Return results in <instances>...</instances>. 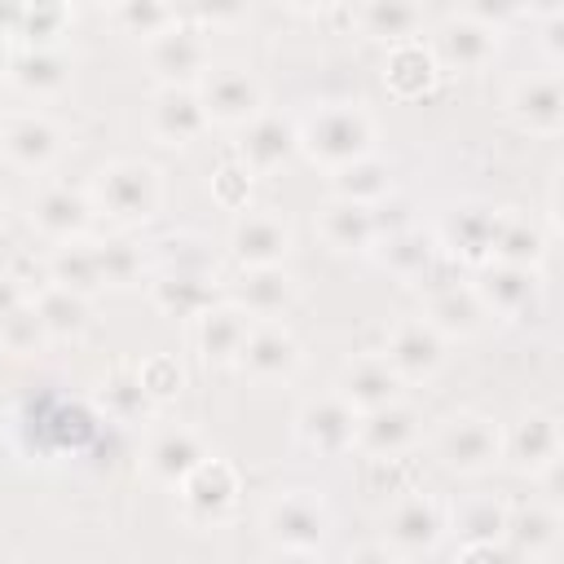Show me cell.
I'll list each match as a JSON object with an SVG mask.
<instances>
[{
	"label": "cell",
	"mask_w": 564,
	"mask_h": 564,
	"mask_svg": "<svg viewBox=\"0 0 564 564\" xmlns=\"http://www.w3.org/2000/svg\"><path fill=\"white\" fill-rule=\"evenodd\" d=\"M295 137H300V154L313 167L339 172L375 154V115L361 101H326L304 119H295Z\"/></svg>",
	"instance_id": "6da1fadb"
},
{
	"label": "cell",
	"mask_w": 564,
	"mask_h": 564,
	"mask_svg": "<svg viewBox=\"0 0 564 564\" xmlns=\"http://www.w3.org/2000/svg\"><path fill=\"white\" fill-rule=\"evenodd\" d=\"M88 203L119 229L145 225L163 207V176L145 159H110L88 181Z\"/></svg>",
	"instance_id": "7a4b0ae2"
},
{
	"label": "cell",
	"mask_w": 564,
	"mask_h": 564,
	"mask_svg": "<svg viewBox=\"0 0 564 564\" xmlns=\"http://www.w3.org/2000/svg\"><path fill=\"white\" fill-rule=\"evenodd\" d=\"M436 454L458 476H485L502 463V427L480 410H458L436 427Z\"/></svg>",
	"instance_id": "3957f363"
},
{
	"label": "cell",
	"mask_w": 564,
	"mask_h": 564,
	"mask_svg": "<svg viewBox=\"0 0 564 564\" xmlns=\"http://www.w3.org/2000/svg\"><path fill=\"white\" fill-rule=\"evenodd\" d=\"M194 93H198V101H203L207 123L247 128L256 115H264V84H260L256 70L242 66V62H212Z\"/></svg>",
	"instance_id": "277c9868"
},
{
	"label": "cell",
	"mask_w": 564,
	"mask_h": 564,
	"mask_svg": "<svg viewBox=\"0 0 564 564\" xmlns=\"http://www.w3.org/2000/svg\"><path fill=\"white\" fill-rule=\"evenodd\" d=\"M449 529V507L427 489H405L383 516V546L392 555H427Z\"/></svg>",
	"instance_id": "5b68a950"
},
{
	"label": "cell",
	"mask_w": 564,
	"mask_h": 564,
	"mask_svg": "<svg viewBox=\"0 0 564 564\" xmlns=\"http://www.w3.org/2000/svg\"><path fill=\"white\" fill-rule=\"evenodd\" d=\"M145 62H150V75L159 79V88H198V79L212 66L207 31L176 18L163 35L145 40Z\"/></svg>",
	"instance_id": "8992f818"
},
{
	"label": "cell",
	"mask_w": 564,
	"mask_h": 564,
	"mask_svg": "<svg viewBox=\"0 0 564 564\" xmlns=\"http://www.w3.org/2000/svg\"><path fill=\"white\" fill-rule=\"evenodd\" d=\"M357 419L361 414L330 388L322 397H308L295 410V441L317 458H344L357 445Z\"/></svg>",
	"instance_id": "52a82bcc"
},
{
	"label": "cell",
	"mask_w": 564,
	"mask_h": 564,
	"mask_svg": "<svg viewBox=\"0 0 564 564\" xmlns=\"http://www.w3.org/2000/svg\"><path fill=\"white\" fill-rule=\"evenodd\" d=\"M238 494H242V480H238V467L229 458H203L181 485H176V498H181V511L185 520L194 524H220L234 516L238 507Z\"/></svg>",
	"instance_id": "ba28073f"
},
{
	"label": "cell",
	"mask_w": 564,
	"mask_h": 564,
	"mask_svg": "<svg viewBox=\"0 0 564 564\" xmlns=\"http://www.w3.org/2000/svg\"><path fill=\"white\" fill-rule=\"evenodd\" d=\"M264 533H269L273 546L317 551L330 533V511L313 489H282L264 507Z\"/></svg>",
	"instance_id": "9c48e42d"
},
{
	"label": "cell",
	"mask_w": 564,
	"mask_h": 564,
	"mask_svg": "<svg viewBox=\"0 0 564 564\" xmlns=\"http://www.w3.org/2000/svg\"><path fill=\"white\" fill-rule=\"evenodd\" d=\"M0 150L18 172H48L66 150V132L44 110H9L0 119Z\"/></svg>",
	"instance_id": "30bf717a"
},
{
	"label": "cell",
	"mask_w": 564,
	"mask_h": 564,
	"mask_svg": "<svg viewBox=\"0 0 564 564\" xmlns=\"http://www.w3.org/2000/svg\"><path fill=\"white\" fill-rule=\"evenodd\" d=\"M436 70H480L489 66V57L498 53V26L476 18L471 9L445 18L436 31H432V44H427Z\"/></svg>",
	"instance_id": "8fae6325"
},
{
	"label": "cell",
	"mask_w": 564,
	"mask_h": 564,
	"mask_svg": "<svg viewBox=\"0 0 564 564\" xmlns=\"http://www.w3.org/2000/svg\"><path fill=\"white\" fill-rule=\"evenodd\" d=\"M502 463L516 476H546L560 463V419L551 410H524L502 427Z\"/></svg>",
	"instance_id": "7c38bea8"
},
{
	"label": "cell",
	"mask_w": 564,
	"mask_h": 564,
	"mask_svg": "<svg viewBox=\"0 0 564 564\" xmlns=\"http://www.w3.org/2000/svg\"><path fill=\"white\" fill-rule=\"evenodd\" d=\"M88 225H93V203H88V189H75L66 181H48L31 194V229L57 247V242H75V238H88Z\"/></svg>",
	"instance_id": "4fadbf2b"
},
{
	"label": "cell",
	"mask_w": 564,
	"mask_h": 564,
	"mask_svg": "<svg viewBox=\"0 0 564 564\" xmlns=\"http://www.w3.org/2000/svg\"><path fill=\"white\" fill-rule=\"evenodd\" d=\"M300 361H304V348L282 322H251L247 344L238 352V370L251 383H264V388L269 383H286V379H295Z\"/></svg>",
	"instance_id": "5bb4252c"
},
{
	"label": "cell",
	"mask_w": 564,
	"mask_h": 564,
	"mask_svg": "<svg viewBox=\"0 0 564 564\" xmlns=\"http://www.w3.org/2000/svg\"><path fill=\"white\" fill-rule=\"evenodd\" d=\"M419 317H423L445 344H449V339H471V335H480L485 322H489V313H485L476 286H471V282H458V278H449V282H427V286H423V313H419Z\"/></svg>",
	"instance_id": "9a60e30c"
},
{
	"label": "cell",
	"mask_w": 564,
	"mask_h": 564,
	"mask_svg": "<svg viewBox=\"0 0 564 564\" xmlns=\"http://www.w3.org/2000/svg\"><path fill=\"white\" fill-rule=\"evenodd\" d=\"M4 84L18 88L22 97H35V101H48V97H62L70 88V75H75V62L62 44H44V48H9L4 57Z\"/></svg>",
	"instance_id": "2e32d148"
},
{
	"label": "cell",
	"mask_w": 564,
	"mask_h": 564,
	"mask_svg": "<svg viewBox=\"0 0 564 564\" xmlns=\"http://www.w3.org/2000/svg\"><path fill=\"white\" fill-rule=\"evenodd\" d=\"M286 251H291V225L273 207H247L229 225V256L238 260V269L282 264Z\"/></svg>",
	"instance_id": "e0dca14e"
},
{
	"label": "cell",
	"mask_w": 564,
	"mask_h": 564,
	"mask_svg": "<svg viewBox=\"0 0 564 564\" xmlns=\"http://www.w3.org/2000/svg\"><path fill=\"white\" fill-rule=\"evenodd\" d=\"M445 339L423 322V317H401L388 339H383V361L392 366V375L401 383H419V379H432L441 366H445Z\"/></svg>",
	"instance_id": "ac0fdd59"
},
{
	"label": "cell",
	"mask_w": 564,
	"mask_h": 564,
	"mask_svg": "<svg viewBox=\"0 0 564 564\" xmlns=\"http://www.w3.org/2000/svg\"><path fill=\"white\" fill-rule=\"evenodd\" d=\"M203 458H212V449H207L203 432L189 427V423H163L145 441V471L163 489H176Z\"/></svg>",
	"instance_id": "d6986e66"
},
{
	"label": "cell",
	"mask_w": 564,
	"mask_h": 564,
	"mask_svg": "<svg viewBox=\"0 0 564 564\" xmlns=\"http://www.w3.org/2000/svg\"><path fill=\"white\" fill-rule=\"evenodd\" d=\"M507 110L516 119V128L533 132V137H555L564 128V84L560 70H533L524 79L511 84Z\"/></svg>",
	"instance_id": "ffe728a7"
},
{
	"label": "cell",
	"mask_w": 564,
	"mask_h": 564,
	"mask_svg": "<svg viewBox=\"0 0 564 564\" xmlns=\"http://www.w3.org/2000/svg\"><path fill=\"white\" fill-rule=\"evenodd\" d=\"M419 432H423L419 410H414V405H405V401H392V405L370 410V414H361V419H357V445H352V449H361L370 463L405 458V454L414 449Z\"/></svg>",
	"instance_id": "44dd1931"
},
{
	"label": "cell",
	"mask_w": 564,
	"mask_h": 564,
	"mask_svg": "<svg viewBox=\"0 0 564 564\" xmlns=\"http://www.w3.org/2000/svg\"><path fill=\"white\" fill-rule=\"evenodd\" d=\"M489 317H529L542 300V273L520 264H480V278L471 282Z\"/></svg>",
	"instance_id": "7402d4cb"
},
{
	"label": "cell",
	"mask_w": 564,
	"mask_h": 564,
	"mask_svg": "<svg viewBox=\"0 0 564 564\" xmlns=\"http://www.w3.org/2000/svg\"><path fill=\"white\" fill-rule=\"evenodd\" d=\"M494 225H498V207L489 203H458L445 225L436 229V247L441 256L454 264H489V242H494Z\"/></svg>",
	"instance_id": "603a6c76"
},
{
	"label": "cell",
	"mask_w": 564,
	"mask_h": 564,
	"mask_svg": "<svg viewBox=\"0 0 564 564\" xmlns=\"http://www.w3.org/2000/svg\"><path fill=\"white\" fill-rule=\"evenodd\" d=\"M145 128L159 145L167 150H181V145H194L212 123L203 115V101L194 88H159L150 97V110H145Z\"/></svg>",
	"instance_id": "cb8c5ba5"
},
{
	"label": "cell",
	"mask_w": 564,
	"mask_h": 564,
	"mask_svg": "<svg viewBox=\"0 0 564 564\" xmlns=\"http://www.w3.org/2000/svg\"><path fill=\"white\" fill-rule=\"evenodd\" d=\"M291 154H300V137H295V119L291 115H256L247 128H242V141L234 150V159L251 172V176H269L278 172Z\"/></svg>",
	"instance_id": "d4e9b609"
},
{
	"label": "cell",
	"mask_w": 564,
	"mask_h": 564,
	"mask_svg": "<svg viewBox=\"0 0 564 564\" xmlns=\"http://www.w3.org/2000/svg\"><path fill=\"white\" fill-rule=\"evenodd\" d=\"M229 304H238L251 322H278L291 300H295V278L282 264H256V269H238V278L229 282Z\"/></svg>",
	"instance_id": "484cf974"
},
{
	"label": "cell",
	"mask_w": 564,
	"mask_h": 564,
	"mask_svg": "<svg viewBox=\"0 0 564 564\" xmlns=\"http://www.w3.org/2000/svg\"><path fill=\"white\" fill-rule=\"evenodd\" d=\"M401 379L392 375V366L383 361V352H357L344 361L339 379H335V392L357 410V414H370V410H383L392 401H401Z\"/></svg>",
	"instance_id": "4316f807"
},
{
	"label": "cell",
	"mask_w": 564,
	"mask_h": 564,
	"mask_svg": "<svg viewBox=\"0 0 564 564\" xmlns=\"http://www.w3.org/2000/svg\"><path fill=\"white\" fill-rule=\"evenodd\" d=\"M247 330H251V317L229 304V300H216L207 304L198 317H194V348L207 366H238V352L247 344Z\"/></svg>",
	"instance_id": "83f0119b"
},
{
	"label": "cell",
	"mask_w": 564,
	"mask_h": 564,
	"mask_svg": "<svg viewBox=\"0 0 564 564\" xmlns=\"http://www.w3.org/2000/svg\"><path fill=\"white\" fill-rule=\"evenodd\" d=\"M370 260H375L383 273H392L397 282H423V278L432 273V264L441 260V247H436V234H432V229L410 225V229H397V234L375 238Z\"/></svg>",
	"instance_id": "f1b7e54d"
},
{
	"label": "cell",
	"mask_w": 564,
	"mask_h": 564,
	"mask_svg": "<svg viewBox=\"0 0 564 564\" xmlns=\"http://www.w3.org/2000/svg\"><path fill=\"white\" fill-rule=\"evenodd\" d=\"M546 229L538 216L520 212V207H498V225H494V242H489V260L494 264H520V269H538L546 260Z\"/></svg>",
	"instance_id": "f546056e"
},
{
	"label": "cell",
	"mask_w": 564,
	"mask_h": 564,
	"mask_svg": "<svg viewBox=\"0 0 564 564\" xmlns=\"http://www.w3.org/2000/svg\"><path fill=\"white\" fill-rule=\"evenodd\" d=\"M93 401H97V410H101L106 419H115V423H150V419L159 414V405L150 401L141 375H137V361L110 366V370L97 379Z\"/></svg>",
	"instance_id": "4dcf8cb0"
},
{
	"label": "cell",
	"mask_w": 564,
	"mask_h": 564,
	"mask_svg": "<svg viewBox=\"0 0 564 564\" xmlns=\"http://www.w3.org/2000/svg\"><path fill=\"white\" fill-rule=\"evenodd\" d=\"M352 22H357L370 40H383L388 48H397V44H410V40L423 35L427 13H423L419 4H405V0H375V4L352 9Z\"/></svg>",
	"instance_id": "1f68e13d"
},
{
	"label": "cell",
	"mask_w": 564,
	"mask_h": 564,
	"mask_svg": "<svg viewBox=\"0 0 564 564\" xmlns=\"http://www.w3.org/2000/svg\"><path fill=\"white\" fill-rule=\"evenodd\" d=\"M150 304L163 317H198L207 304H216V282L198 273H150Z\"/></svg>",
	"instance_id": "d6a6232c"
},
{
	"label": "cell",
	"mask_w": 564,
	"mask_h": 564,
	"mask_svg": "<svg viewBox=\"0 0 564 564\" xmlns=\"http://www.w3.org/2000/svg\"><path fill=\"white\" fill-rule=\"evenodd\" d=\"M502 538L511 542L516 555L524 560H546L560 542V511L546 507V502H529L520 511H507V529Z\"/></svg>",
	"instance_id": "836d02e7"
},
{
	"label": "cell",
	"mask_w": 564,
	"mask_h": 564,
	"mask_svg": "<svg viewBox=\"0 0 564 564\" xmlns=\"http://www.w3.org/2000/svg\"><path fill=\"white\" fill-rule=\"evenodd\" d=\"M317 234H322V242H326L330 251H370V247H375L370 207L330 198V203H322V212H317Z\"/></svg>",
	"instance_id": "e575fe53"
},
{
	"label": "cell",
	"mask_w": 564,
	"mask_h": 564,
	"mask_svg": "<svg viewBox=\"0 0 564 564\" xmlns=\"http://www.w3.org/2000/svg\"><path fill=\"white\" fill-rule=\"evenodd\" d=\"M48 282L66 286L75 295H97L101 291V264H97V242L93 238H75V242H57L48 251Z\"/></svg>",
	"instance_id": "d590c367"
},
{
	"label": "cell",
	"mask_w": 564,
	"mask_h": 564,
	"mask_svg": "<svg viewBox=\"0 0 564 564\" xmlns=\"http://www.w3.org/2000/svg\"><path fill=\"white\" fill-rule=\"evenodd\" d=\"M154 273H198V278H212L216 273V260H212V247L203 234H189V229H176V234H163L145 247Z\"/></svg>",
	"instance_id": "8d00e7d4"
},
{
	"label": "cell",
	"mask_w": 564,
	"mask_h": 564,
	"mask_svg": "<svg viewBox=\"0 0 564 564\" xmlns=\"http://www.w3.org/2000/svg\"><path fill=\"white\" fill-rule=\"evenodd\" d=\"M31 304H35V313H40L48 339H79V335L88 330V322H93V300L66 291V286H53V282H48L44 291H35Z\"/></svg>",
	"instance_id": "74e56055"
},
{
	"label": "cell",
	"mask_w": 564,
	"mask_h": 564,
	"mask_svg": "<svg viewBox=\"0 0 564 564\" xmlns=\"http://www.w3.org/2000/svg\"><path fill=\"white\" fill-rule=\"evenodd\" d=\"M330 198H344V203H357V207H375L392 194V163H383L379 154H366L339 172H330Z\"/></svg>",
	"instance_id": "f35d334b"
},
{
	"label": "cell",
	"mask_w": 564,
	"mask_h": 564,
	"mask_svg": "<svg viewBox=\"0 0 564 564\" xmlns=\"http://www.w3.org/2000/svg\"><path fill=\"white\" fill-rule=\"evenodd\" d=\"M436 62H432V53H427V44L423 40H410V44H397V48H388V62H383V84L392 88V93H401V97H419V93H427L432 84H436Z\"/></svg>",
	"instance_id": "ab89813d"
},
{
	"label": "cell",
	"mask_w": 564,
	"mask_h": 564,
	"mask_svg": "<svg viewBox=\"0 0 564 564\" xmlns=\"http://www.w3.org/2000/svg\"><path fill=\"white\" fill-rule=\"evenodd\" d=\"M449 529L463 538V546H476V542H502L507 507H502L494 494H471V498H463V502L449 507Z\"/></svg>",
	"instance_id": "60d3db41"
},
{
	"label": "cell",
	"mask_w": 564,
	"mask_h": 564,
	"mask_svg": "<svg viewBox=\"0 0 564 564\" xmlns=\"http://www.w3.org/2000/svg\"><path fill=\"white\" fill-rule=\"evenodd\" d=\"M97 242V264H101V286L110 291H132L145 269H150V256L145 247H137L128 234H110V238H93Z\"/></svg>",
	"instance_id": "b9f144b4"
},
{
	"label": "cell",
	"mask_w": 564,
	"mask_h": 564,
	"mask_svg": "<svg viewBox=\"0 0 564 564\" xmlns=\"http://www.w3.org/2000/svg\"><path fill=\"white\" fill-rule=\"evenodd\" d=\"M70 26V9L66 4H22L18 26H13V48H44V44H62Z\"/></svg>",
	"instance_id": "7bdbcfd3"
},
{
	"label": "cell",
	"mask_w": 564,
	"mask_h": 564,
	"mask_svg": "<svg viewBox=\"0 0 564 564\" xmlns=\"http://www.w3.org/2000/svg\"><path fill=\"white\" fill-rule=\"evenodd\" d=\"M44 344H53V339H48V330H44V322H40V313H35L31 300L18 304V308L0 322V348H4V352L26 357V352H40Z\"/></svg>",
	"instance_id": "ee69618b"
},
{
	"label": "cell",
	"mask_w": 564,
	"mask_h": 564,
	"mask_svg": "<svg viewBox=\"0 0 564 564\" xmlns=\"http://www.w3.org/2000/svg\"><path fill=\"white\" fill-rule=\"evenodd\" d=\"M110 18L123 26V35L154 40V35H163V31L176 22V9L154 4V0H123V4H115V9H110Z\"/></svg>",
	"instance_id": "f6af8a7d"
},
{
	"label": "cell",
	"mask_w": 564,
	"mask_h": 564,
	"mask_svg": "<svg viewBox=\"0 0 564 564\" xmlns=\"http://www.w3.org/2000/svg\"><path fill=\"white\" fill-rule=\"evenodd\" d=\"M137 375H141V383H145V392H150L154 405H167V401L181 397V388H185V370H181V361L167 357V352L141 357V361H137Z\"/></svg>",
	"instance_id": "bcb514c9"
},
{
	"label": "cell",
	"mask_w": 564,
	"mask_h": 564,
	"mask_svg": "<svg viewBox=\"0 0 564 564\" xmlns=\"http://www.w3.org/2000/svg\"><path fill=\"white\" fill-rule=\"evenodd\" d=\"M251 172L229 154L216 172H212V194H216V203L220 207H229V212H247V198H251Z\"/></svg>",
	"instance_id": "7dc6e473"
},
{
	"label": "cell",
	"mask_w": 564,
	"mask_h": 564,
	"mask_svg": "<svg viewBox=\"0 0 564 564\" xmlns=\"http://www.w3.org/2000/svg\"><path fill=\"white\" fill-rule=\"evenodd\" d=\"M4 273H9V278L22 286V295L31 300L35 291H44V286H48V256H35V251H18V256H13V264H9Z\"/></svg>",
	"instance_id": "c3c4849f"
},
{
	"label": "cell",
	"mask_w": 564,
	"mask_h": 564,
	"mask_svg": "<svg viewBox=\"0 0 564 564\" xmlns=\"http://www.w3.org/2000/svg\"><path fill=\"white\" fill-rule=\"evenodd\" d=\"M454 564H511V551L502 542H476V546H458Z\"/></svg>",
	"instance_id": "681fc988"
},
{
	"label": "cell",
	"mask_w": 564,
	"mask_h": 564,
	"mask_svg": "<svg viewBox=\"0 0 564 564\" xmlns=\"http://www.w3.org/2000/svg\"><path fill=\"white\" fill-rule=\"evenodd\" d=\"M260 564H322L317 551H300V546H269L260 555Z\"/></svg>",
	"instance_id": "f907efd6"
},
{
	"label": "cell",
	"mask_w": 564,
	"mask_h": 564,
	"mask_svg": "<svg viewBox=\"0 0 564 564\" xmlns=\"http://www.w3.org/2000/svg\"><path fill=\"white\" fill-rule=\"evenodd\" d=\"M18 304H26V295H22V286L9 278V273H0V322L18 308Z\"/></svg>",
	"instance_id": "816d5d0a"
},
{
	"label": "cell",
	"mask_w": 564,
	"mask_h": 564,
	"mask_svg": "<svg viewBox=\"0 0 564 564\" xmlns=\"http://www.w3.org/2000/svg\"><path fill=\"white\" fill-rule=\"evenodd\" d=\"M348 564H397V555L388 546H361L348 555Z\"/></svg>",
	"instance_id": "f5cc1de1"
},
{
	"label": "cell",
	"mask_w": 564,
	"mask_h": 564,
	"mask_svg": "<svg viewBox=\"0 0 564 564\" xmlns=\"http://www.w3.org/2000/svg\"><path fill=\"white\" fill-rule=\"evenodd\" d=\"M4 93H9V84H4V75H0V119L9 115V110H4Z\"/></svg>",
	"instance_id": "db71d44e"
},
{
	"label": "cell",
	"mask_w": 564,
	"mask_h": 564,
	"mask_svg": "<svg viewBox=\"0 0 564 564\" xmlns=\"http://www.w3.org/2000/svg\"><path fill=\"white\" fill-rule=\"evenodd\" d=\"M4 216H9V198L0 194V225H4Z\"/></svg>",
	"instance_id": "11a10c76"
},
{
	"label": "cell",
	"mask_w": 564,
	"mask_h": 564,
	"mask_svg": "<svg viewBox=\"0 0 564 564\" xmlns=\"http://www.w3.org/2000/svg\"><path fill=\"white\" fill-rule=\"evenodd\" d=\"M529 564H546V560H529Z\"/></svg>",
	"instance_id": "9f6ffc18"
},
{
	"label": "cell",
	"mask_w": 564,
	"mask_h": 564,
	"mask_svg": "<svg viewBox=\"0 0 564 564\" xmlns=\"http://www.w3.org/2000/svg\"><path fill=\"white\" fill-rule=\"evenodd\" d=\"M449 564H454V560H449Z\"/></svg>",
	"instance_id": "6f0895ef"
}]
</instances>
